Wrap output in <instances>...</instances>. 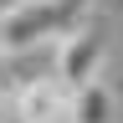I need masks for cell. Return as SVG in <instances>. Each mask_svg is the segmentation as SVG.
Returning a JSON list of instances; mask_svg holds the SVG:
<instances>
[{
	"mask_svg": "<svg viewBox=\"0 0 123 123\" xmlns=\"http://www.w3.org/2000/svg\"><path fill=\"white\" fill-rule=\"evenodd\" d=\"M72 123H118V98L103 77L72 87Z\"/></svg>",
	"mask_w": 123,
	"mask_h": 123,
	"instance_id": "277c9868",
	"label": "cell"
},
{
	"mask_svg": "<svg viewBox=\"0 0 123 123\" xmlns=\"http://www.w3.org/2000/svg\"><path fill=\"white\" fill-rule=\"evenodd\" d=\"M87 10V0H15L0 10V56L15 51H41L62 31H72Z\"/></svg>",
	"mask_w": 123,
	"mask_h": 123,
	"instance_id": "6da1fadb",
	"label": "cell"
},
{
	"mask_svg": "<svg viewBox=\"0 0 123 123\" xmlns=\"http://www.w3.org/2000/svg\"><path fill=\"white\" fill-rule=\"evenodd\" d=\"M103 62H108V26L82 15L72 31H62L51 41V77L62 87H82L92 77H103Z\"/></svg>",
	"mask_w": 123,
	"mask_h": 123,
	"instance_id": "7a4b0ae2",
	"label": "cell"
},
{
	"mask_svg": "<svg viewBox=\"0 0 123 123\" xmlns=\"http://www.w3.org/2000/svg\"><path fill=\"white\" fill-rule=\"evenodd\" d=\"M15 123H72V87H62L51 72L26 77L10 98Z\"/></svg>",
	"mask_w": 123,
	"mask_h": 123,
	"instance_id": "3957f363",
	"label": "cell"
},
{
	"mask_svg": "<svg viewBox=\"0 0 123 123\" xmlns=\"http://www.w3.org/2000/svg\"><path fill=\"white\" fill-rule=\"evenodd\" d=\"M113 5H123V0H87V10H113Z\"/></svg>",
	"mask_w": 123,
	"mask_h": 123,
	"instance_id": "5b68a950",
	"label": "cell"
}]
</instances>
